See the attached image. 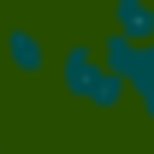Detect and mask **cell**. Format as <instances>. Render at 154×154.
I'll return each instance as SVG.
<instances>
[{
	"mask_svg": "<svg viewBox=\"0 0 154 154\" xmlns=\"http://www.w3.org/2000/svg\"><path fill=\"white\" fill-rule=\"evenodd\" d=\"M54 77H59V89H65L77 107H89V113H119V107L131 101V89L95 59V42H71V48L54 59Z\"/></svg>",
	"mask_w": 154,
	"mask_h": 154,
	"instance_id": "6da1fadb",
	"label": "cell"
},
{
	"mask_svg": "<svg viewBox=\"0 0 154 154\" xmlns=\"http://www.w3.org/2000/svg\"><path fill=\"white\" fill-rule=\"evenodd\" d=\"M0 59H6V71H12V77H24V83H30V77L48 71V42H42L36 30L12 24V30L0 36Z\"/></svg>",
	"mask_w": 154,
	"mask_h": 154,
	"instance_id": "7a4b0ae2",
	"label": "cell"
},
{
	"mask_svg": "<svg viewBox=\"0 0 154 154\" xmlns=\"http://www.w3.org/2000/svg\"><path fill=\"white\" fill-rule=\"evenodd\" d=\"M142 48H148V42H131V36H119V30H107V36L95 42V59L119 77V83H131V71L142 65Z\"/></svg>",
	"mask_w": 154,
	"mask_h": 154,
	"instance_id": "3957f363",
	"label": "cell"
},
{
	"mask_svg": "<svg viewBox=\"0 0 154 154\" xmlns=\"http://www.w3.org/2000/svg\"><path fill=\"white\" fill-rule=\"evenodd\" d=\"M107 30H119V36L131 42H154V0H113L107 6Z\"/></svg>",
	"mask_w": 154,
	"mask_h": 154,
	"instance_id": "277c9868",
	"label": "cell"
},
{
	"mask_svg": "<svg viewBox=\"0 0 154 154\" xmlns=\"http://www.w3.org/2000/svg\"><path fill=\"white\" fill-rule=\"evenodd\" d=\"M125 89H131V101L142 107V119L154 125V42L142 48V65L131 71V83H125Z\"/></svg>",
	"mask_w": 154,
	"mask_h": 154,
	"instance_id": "5b68a950",
	"label": "cell"
}]
</instances>
